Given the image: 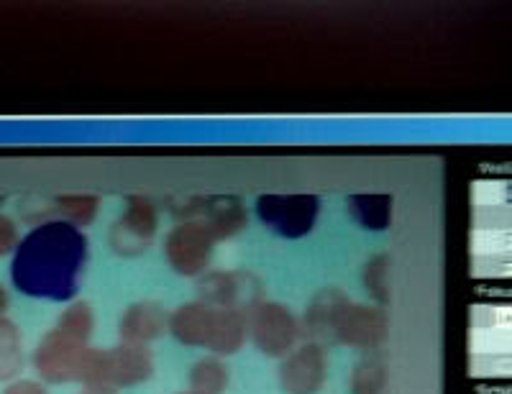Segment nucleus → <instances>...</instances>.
Listing matches in <instances>:
<instances>
[{
	"label": "nucleus",
	"instance_id": "7ed1b4c3",
	"mask_svg": "<svg viewBox=\"0 0 512 394\" xmlns=\"http://www.w3.org/2000/svg\"><path fill=\"white\" fill-rule=\"evenodd\" d=\"M349 213L356 226L367 231H384L390 226L392 215V197L387 195H351Z\"/></svg>",
	"mask_w": 512,
	"mask_h": 394
},
{
	"label": "nucleus",
	"instance_id": "f03ea898",
	"mask_svg": "<svg viewBox=\"0 0 512 394\" xmlns=\"http://www.w3.org/2000/svg\"><path fill=\"white\" fill-rule=\"evenodd\" d=\"M256 221L272 236L297 241L305 238L318 223L320 197L315 195H262L254 203Z\"/></svg>",
	"mask_w": 512,
	"mask_h": 394
},
{
	"label": "nucleus",
	"instance_id": "f257e3e1",
	"mask_svg": "<svg viewBox=\"0 0 512 394\" xmlns=\"http://www.w3.org/2000/svg\"><path fill=\"white\" fill-rule=\"evenodd\" d=\"M90 241L67 218L44 221L26 231L8 264L11 287L26 300L67 305L82 290Z\"/></svg>",
	"mask_w": 512,
	"mask_h": 394
}]
</instances>
